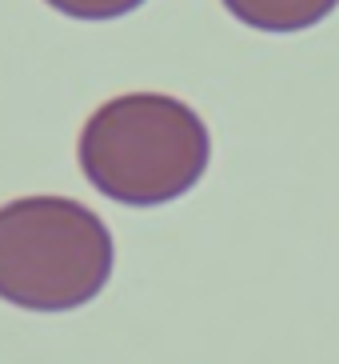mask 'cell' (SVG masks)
Listing matches in <instances>:
<instances>
[{"mask_svg": "<svg viewBox=\"0 0 339 364\" xmlns=\"http://www.w3.org/2000/svg\"><path fill=\"white\" fill-rule=\"evenodd\" d=\"M223 9L255 33H304L328 21L339 0H223Z\"/></svg>", "mask_w": 339, "mask_h": 364, "instance_id": "3957f363", "label": "cell"}, {"mask_svg": "<svg viewBox=\"0 0 339 364\" xmlns=\"http://www.w3.org/2000/svg\"><path fill=\"white\" fill-rule=\"evenodd\" d=\"M44 4L72 21H116V16L136 12L144 0H44Z\"/></svg>", "mask_w": 339, "mask_h": 364, "instance_id": "277c9868", "label": "cell"}, {"mask_svg": "<svg viewBox=\"0 0 339 364\" xmlns=\"http://www.w3.org/2000/svg\"><path fill=\"white\" fill-rule=\"evenodd\" d=\"M76 156L100 196L128 208H156L200 184L212 161V136L184 100L124 92L88 117Z\"/></svg>", "mask_w": 339, "mask_h": 364, "instance_id": "6da1fadb", "label": "cell"}, {"mask_svg": "<svg viewBox=\"0 0 339 364\" xmlns=\"http://www.w3.org/2000/svg\"><path fill=\"white\" fill-rule=\"evenodd\" d=\"M116 264L112 232L72 196L0 204V300L28 312H72L104 292Z\"/></svg>", "mask_w": 339, "mask_h": 364, "instance_id": "7a4b0ae2", "label": "cell"}]
</instances>
